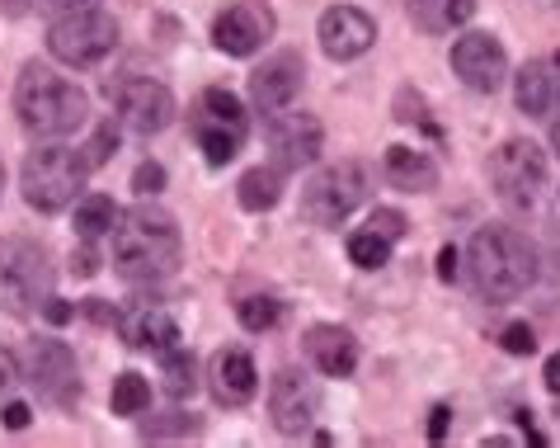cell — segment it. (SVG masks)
Returning <instances> with one entry per match:
<instances>
[{
	"label": "cell",
	"instance_id": "6",
	"mask_svg": "<svg viewBox=\"0 0 560 448\" xmlns=\"http://www.w3.org/2000/svg\"><path fill=\"white\" fill-rule=\"evenodd\" d=\"M118 48V24L104 10H61V20L48 28V53L67 67H95Z\"/></svg>",
	"mask_w": 560,
	"mask_h": 448
},
{
	"label": "cell",
	"instance_id": "7",
	"mask_svg": "<svg viewBox=\"0 0 560 448\" xmlns=\"http://www.w3.org/2000/svg\"><path fill=\"white\" fill-rule=\"evenodd\" d=\"M245 133H250V123H245V104L231 95V90L212 85L198 95V110H194V142L203 147L208 165H226L236 161V151L245 147Z\"/></svg>",
	"mask_w": 560,
	"mask_h": 448
},
{
	"label": "cell",
	"instance_id": "9",
	"mask_svg": "<svg viewBox=\"0 0 560 448\" xmlns=\"http://www.w3.org/2000/svg\"><path fill=\"white\" fill-rule=\"evenodd\" d=\"M490 184L509 208H533L541 184H547V157L527 137H509V142L490 157Z\"/></svg>",
	"mask_w": 560,
	"mask_h": 448
},
{
	"label": "cell",
	"instance_id": "26",
	"mask_svg": "<svg viewBox=\"0 0 560 448\" xmlns=\"http://www.w3.org/2000/svg\"><path fill=\"white\" fill-rule=\"evenodd\" d=\"M161 378H165V392L184 401V397H194L198 388V364H194V354L189 349H179V345H170L161 354Z\"/></svg>",
	"mask_w": 560,
	"mask_h": 448
},
{
	"label": "cell",
	"instance_id": "36",
	"mask_svg": "<svg viewBox=\"0 0 560 448\" xmlns=\"http://www.w3.org/2000/svg\"><path fill=\"white\" fill-rule=\"evenodd\" d=\"M447 421H453V411H447V406H433V415H429V439H433V444H443Z\"/></svg>",
	"mask_w": 560,
	"mask_h": 448
},
{
	"label": "cell",
	"instance_id": "45",
	"mask_svg": "<svg viewBox=\"0 0 560 448\" xmlns=\"http://www.w3.org/2000/svg\"><path fill=\"white\" fill-rule=\"evenodd\" d=\"M551 147H556V157H560V118L551 123Z\"/></svg>",
	"mask_w": 560,
	"mask_h": 448
},
{
	"label": "cell",
	"instance_id": "39",
	"mask_svg": "<svg viewBox=\"0 0 560 448\" xmlns=\"http://www.w3.org/2000/svg\"><path fill=\"white\" fill-rule=\"evenodd\" d=\"M179 429H194V421H184V415H165V425H147V435H179Z\"/></svg>",
	"mask_w": 560,
	"mask_h": 448
},
{
	"label": "cell",
	"instance_id": "40",
	"mask_svg": "<svg viewBox=\"0 0 560 448\" xmlns=\"http://www.w3.org/2000/svg\"><path fill=\"white\" fill-rule=\"evenodd\" d=\"M71 265H75V274H95V251H90V241L81 245V255H71Z\"/></svg>",
	"mask_w": 560,
	"mask_h": 448
},
{
	"label": "cell",
	"instance_id": "20",
	"mask_svg": "<svg viewBox=\"0 0 560 448\" xmlns=\"http://www.w3.org/2000/svg\"><path fill=\"white\" fill-rule=\"evenodd\" d=\"M306 354L325 378H349L358 368V340L345 326H311L306 331Z\"/></svg>",
	"mask_w": 560,
	"mask_h": 448
},
{
	"label": "cell",
	"instance_id": "37",
	"mask_svg": "<svg viewBox=\"0 0 560 448\" xmlns=\"http://www.w3.org/2000/svg\"><path fill=\"white\" fill-rule=\"evenodd\" d=\"M439 279L457 284V251H453V245H443V251H439Z\"/></svg>",
	"mask_w": 560,
	"mask_h": 448
},
{
	"label": "cell",
	"instance_id": "21",
	"mask_svg": "<svg viewBox=\"0 0 560 448\" xmlns=\"http://www.w3.org/2000/svg\"><path fill=\"white\" fill-rule=\"evenodd\" d=\"M513 100L527 118H547L560 104V71L556 61H527L518 71V85H513Z\"/></svg>",
	"mask_w": 560,
	"mask_h": 448
},
{
	"label": "cell",
	"instance_id": "17",
	"mask_svg": "<svg viewBox=\"0 0 560 448\" xmlns=\"http://www.w3.org/2000/svg\"><path fill=\"white\" fill-rule=\"evenodd\" d=\"M269 411H273V425L298 439L311 429V421H316V388H311L302 374L283 368V374L269 382Z\"/></svg>",
	"mask_w": 560,
	"mask_h": 448
},
{
	"label": "cell",
	"instance_id": "35",
	"mask_svg": "<svg viewBox=\"0 0 560 448\" xmlns=\"http://www.w3.org/2000/svg\"><path fill=\"white\" fill-rule=\"evenodd\" d=\"M0 411H5V429H28V421H34V411H28L24 401H5Z\"/></svg>",
	"mask_w": 560,
	"mask_h": 448
},
{
	"label": "cell",
	"instance_id": "4",
	"mask_svg": "<svg viewBox=\"0 0 560 448\" xmlns=\"http://www.w3.org/2000/svg\"><path fill=\"white\" fill-rule=\"evenodd\" d=\"M52 298V260L38 241L5 237L0 241V312L28 317Z\"/></svg>",
	"mask_w": 560,
	"mask_h": 448
},
{
	"label": "cell",
	"instance_id": "18",
	"mask_svg": "<svg viewBox=\"0 0 560 448\" xmlns=\"http://www.w3.org/2000/svg\"><path fill=\"white\" fill-rule=\"evenodd\" d=\"M118 331H122V340H128L132 349H151V354H165L170 345H179V321L170 317L165 307H155V302L132 307V312L118 321Z\"/></svg>",
	"mask_w": 560,
	"mask_h": 448
},
{
	"label": "cell",
	"instance_id": "43",
	"mask_svg": "<svg viewBox=\"0 0 560 448\" xmlns=\"http://www.w3.org/2000/svg\"><path fill=\"white\" fill-rule=\"evenodd\" d=\"M547 388L560 397V354H551V359H547Z\"/></svg>",
	"mask_w": 560,
	"mask_h": 448
},
{
	"label": "cell",
	"instance_id": "34",
	"mask_svg": "<svg viewBox=\"0 0 560 448\" xmlns=\"http://www.w3.org/2000/svg\"><path fill=\"white\" fill-rule=\"evenodd\" d=\"M14 388H20V359L10 349H0V406L14 397Z\"/></svg>",
	"mask_w": 560,
	"mask_h": 448
},
{
	"label": "cell",
	"instance_id": "47",
	"mask_svg": "<svg viewBox=\"0 0 560 448\" xmlns=\"http://www.w3.org/2000/svg\"><path fill=\"white\" fill-rule=\"evenodd\" d=\"M556 71H560V57H556Z\"/></svg>",
	"mask_w": 560,
	"mask_h": 448
},
{
	"label": "cell",
	"instance_id": "30",
	"mask_svg": "<svg viewBox=\"0 0 560 448\" xmlns=\"http://www.w3.org/2000/svg\"><path fill=\"white\" fill-rule=\"evenodd\" d=\"M114 151H118V128H114V123H104V128L90 137V147L81 151V157H85L90 170H95V165H104L108 157H114Z\"/></svg>",
	"mask_w": 560,
	"mask_h": 448
},
{
	"label": "cell",
	"instance_id": "42",
	"mask_svg": "<svg viewBox=\"0 0 560 448\" xmlns=\"http://www.w3.org/2000/svg\"><path fill=\"white\" fill-rule=\"evenodd\" d=\"M28 5H34V0H0V14H10V20H20V14H28Z\"/></svg>",
	"mask_w": 560,
	"mask_h": 448
},
{
	"label": "cell",
	"instance_id": "3",
	"mask_svg": "<svg viewBox=\"0 0 560 448\" xmlns=\"http://www.w3.org/2000/svg\"><path fill=\"white\" fill-rule=\"evenodd\" d=\"M14 114H20V123L34 137H67L85 123L90 100L75 81L57 76L52 67L28 61L20 71V85H14Z\"/></svg>",
	"mask_w": 560,
	"mask_h": 448
},
{
	"label": "cell",
	"instance_id": "41",
	"mask_svg": "<svg viewBox=\"0 0 560 448\" xmlns=\"http://www.w3.org/2000/svg\"><path fill=\"white\" fill-rule=\"evenodd\" d=\"M85 317H90V321H100V326H108V321H114L108 302H100V298H95V302H85Z\"/></svg>",
	"mask_w": 560,
	"mask_h": 448
},
{
	"label": "cell",
	"instance_id": "1",
	"mask_svg": "<svg viewBox=\"0 0 560 448\" xmlns=\"http://www.w3.org/2000/svg\"><path fill=\"white\" fill-rule=\"evenodd\" d=\"M179 251H184L179 222L165 208L137 204L114 222V269L132 284L170 279L179 269Z\"/></svg>",
	"mask_w": 560,
	"mask_h": 448
},
{
	"label": "cell",
	"instance_id": "14",
	"mask_svg": "<svg viewBox=\"0 0 560 448\" xmlns=\"http://www.w3.org/2000/svg\"><path fill=\"white\" fill-rule=\"evenodd\" d=\"M302 57L298 53H273L264 67L250 76V100H255V110L264 118H273V114H283L292 100H298V90H302Z\"/></svg>",
	"mask_w": 560,
	"mask_h": 448
},
{
	"label": "cell",
	"instance_id": "25",
	"mask_svg": "<svg viewBox=\"0 0 560 448\" xmlns=\"http://www.w3.org/2000/svg\"><path fill=\"white\" fill-rule=\"evenodd\" d=\"M118 222V208H114V198H104V194H85L81 204H75V231H81V241H100L108 237Z\"/></svg>",
	"mask_w": 560,
	"mask_h": 448
},
{
	"label": "cell",
	"instance_id": "38",
	"mask_svg": "<svg viewBox=\"0 0 560 448\" xmlns=\"http://www.w3.org/2000/svg\"><path fill=\"white\" fill-rule=\"evenodd\" d=\"M43 317H48L52 326H67V321H71V302H61V298H48V302H43Z\"/></svg>",
	"mask_w": 560,
	"mask_h": 448
},
{
	"label": "cell",
	"instance_id": "44",
	"mask_svg": "<svg viewBox=\"0 0 560 448\" xmlns=\"http://www.w3.org/2000/svg\"><path fill=\"white\" fill-rule=\"evenodd\" d=\"M48 5H57V10H90V5H100V0H48Z\"/></svg>",
	"mask_w": 560,
	"mask_h": 448
},
{
	"label": "cell",
	"instance_id": "16",
	"mask_svg": "<svg viewBox=\"0 0 560 448\" xmlns=\"http://www.w3.org/2000/svg\"><path fill=\"white\" fill-rule=\"evenodd\" d=\"M372 43H377V24H372L363 10L335 5V10L320 14V48H325V57L353 61V57H363Z\"/></svg>",
	"mask_w": 560,
	"mask_h": 448
},
{
	"label": "cell",
	"instance_id": "5",
	"mask_svg": "<svg viewBox=\"0 0 560 448\" xmlns=\"http://www.w3.org/2000/svg\"><path fill=\"white\" fill-rule=\"evenodd\" d=\"M85 175H90V165L81 151H71V147H38V151H28V161H24V204L34 208V212H61V208H71L75 204V194L85 189Z\"/></svg>",
	"mask_w": 560,
	"mask_h": 448
},
{
	"label": "cell",
	"instance_id": "2",
	"mask_svg": "<svg viewBox=\"0 0 560 448\" xmlns=\"http://www.w3.org/2000/svg\"><path fill=\"white\" fill-rule=\"evenodd\" d=\"M471 279L476 288L486 292V298L494 302H509V298H518V292L533 288L537 279V251H533V241L523 237V231H513L504 222H490V227H480L476 237H471Z\"/></svg>",
	"mask_w": 560,
	"mask_h": 448
},
{
	"label": "cell",
	"instance_id": "33",
	"mask_svg": "<svg viewBox=\"0 0 560 448\" xmlns=\"http://www.w3.org/2000/svg\"><path fill=\"white\" fill-rule=\"evenodd\" d=\"M161 189H165V165H155V161L137 165V175H132V194L151 198V194H161Z\"/></svg>",
	"mask_w": 560,
	"mask_h": 448
},
{
	"label": "cell",
	"instance_id": "8",
	"mask_svg": "<svg viewBox=\"0 0 560 448\" xmlns=\"http://www.w3.org/2000/svg\"><path fill=\"white\" fill-rule=\"evenodd\" d=\"M363 198H368V170L358 161H339L320 170L302 189V218L311 227H339Z\"/></svg>",
	"mask_w": 560,
	"mask_h": 448
},
{
	"label": "cell",
	"instance_id": "13",
	"mask_svg": "<svg viewBox=\"0 0 560 448\" xmlns=\"http://www.w3.org/2000/svg\"><path fill=\"white\" fill-rule=\"evenodd\" d=\"M453 71L462 76L476 95H494L504 85V71H509V57H504V43L494 34H466L453 43Z\"/></svg>",
	"mask_w": 560,
	"mask_h": 448
},
{
	"label": "cell",
	"instance_id": "22",
	"mask_svg": "<svg viewBox=\"0 0 560 448\" xmlns=\"http://www.w3.org/2000/svg\"><path fill=\"white\" fill-rule=\"evenodd\" d=\"M386 180L406 194H429L433 184H439V165H433V157H424V151H415V147H392L386 151Z\"/></svg>",
	"mask_w": 560,
	"mask_h": 448
},
{
	"label": "cell",
	"instance_id": "28",
	"mask_svg": "<svg viewBox=\"0 0 560 448\" xmlns=\"http://www.w3.org/2000/svg\"><path fill=\"white\" fill-rule=\"evenodd\" d=\"M349 260L358 269H382L386 260H392V241L363 227V231H353V237H349Z\"/></svg>",
	"mask_w": 560,
	"mask_h": 448
},
{
	"label": "cell",
	"instance_id": "19",
	"mask_svg": "<svg viewBox=\"0 0 560 448\" xmlns=\"http://www.w3.org/2000/svg\"><path fill=\"white\" fill-rule=\"evenodd\" d=\"M259 392V374H255V359L245 349H222L212 359V397L222 406H245Z\"/></svg>",
	"mask_w": 560,
	"mask_h": 448
},
{
	"label": "cell",
	"instance_id": "32",
	"mask_svg": "<svg viewBox=\"0 0 560 448\" xmlns=\"http://www.w3.org/2000/svg\"><path fill=\"white\" fill-rule=\"evenodd\" d=\"M500 345H504L509 354H533V349H537V335H533V326H527V321H513V326L500 331Z\"/></svg>",
	"mask_w": 560,
	"mask_h": 448
},
{
	"label": "cell",
	"instance_id": "12",
	"mask_svg": "<svg viewBox=\"0 0 560 448\" xmlns=\"http://www.w3.org/2000/svg\"><path fill=\"white\" fill-rule=\"evenodd\" d=\"M108 100L118 104V118L128 123L132 133H161L170 118H175V95L161 81H142V76H128V81L108 85Z\"/></svg>",
	"mask_w": 560,
	"mask_h": 448
},
{
	"label": "cell",
	"instance_id": "24",
	"mask_svg": "<svg viewBox=\"0 0 560 448\" xmlns=\"http://www.w3.org/2000/svg\"><path fill=\"white\" fill-rule=\"evenodd\" d=\"M278 194H283V170H278V165L245 170L241 184H236V198H241L245 212H269L278 204Z\"/></svg>",
	"mask_w": 560,
	"mask_h": 448
},
{
	"label": "cell",
	"instance_id": "11",
	"mask_svg": "<svg viewBox=\"0 0 560 448\" xmlns=\"http://www.w3.org/2000/svg\"><path fill=\"white\" fill-rule=\"evenodd\" d=\"M273 38V10L259 0H236L212 20V43L226 57H255Z\"/></svg>",
	"mask_w": 560,
	"mask_h": 448
},
{
	"label": "cell",
	"instance_id": "31",
	"mask_svg": "<svg viewBox=\"0 0 560 448\" xmlns=\"http://www.w3.org/2000/svg\"><path fill=\"white\" fill-rule=\"evenodd\" d=\"M368 231H377V237H386V241H400V237H406V212H396V208H377V212H372V218H368Z\"/></svg>",
	"mask_w": 560,
	"mask_h": 448
},
{
	"label": "cell",
	"instance_id": "10",
	"mask_svg": "<svg viewBox=\"0 0 560 448\" xmlns=\"http://www.w3.org/2000/svg\"><path fill=\"white\" fill-rule=\"evenodd\" d=\"M28 388H34L48 406H71L81 397V374H75V354L61 340H34L24 354Z\"/></svg>",
	"mask_w": 560,
	"mask_h": 448
},
{
	"label": "cell",
	"instance_id": "15",
	"mask_svg": "<svg viewBox=\"0 0 560 448\" xmlns=\"http://www.w3.org/2000/svg\"><path fill=\"white\" fill-rule=\"evenodd\" d=\"M320 142H325V133L311 114H273V123H269V151H273L278 170L311 165L320 157Z\"/></svg>",
	"mask_w": 560,
	"mask_h": 448
},
{
	"label": "cell",
	"instance_id": "29",
	"mask_svg": "<svg viewBox=\"0 0 560 448\" xmlns=\"http://www.w3.org/2000/svg\"><path fill=\"white\" fill-rule=\"evenodd\" d=\"M236 317H241L245 331H273L278 321H283V302L269 298V292H255V298H245L236 307Z\"/></svg>",
	"mask_w": 560,
	"mask_h": 448
},
{
	"label": "cell",
	"instance_id": "46",
	"mask_svg": "<svg viewBox=\"0 0 560 448\" xmlns=\"http://www.w3.org/2000/svg\"><path fill=\"white\" fill-rule=\"evenodd\" d=\"M0 189H5V165H0Z\"/></svg>",
	"mask_w": 560,
	"mask_h": 448
},
{
	"label": "cell",
	"instance_id": "23",
	"mask_svg": "<svg viewBox=\"0 0 560 448\" xmlns=\"http://www.w3.org/2000/svg\"><path fill=\"white\" fill-rule=\"evenodd\" d=\"M476 14V0H410V20L424 34H453Z\"/></svg>",
	"mask_w": 560,
	"mask_h": 448
},
{
	"label": "cell",
	"instance_id": "27",
	"mask_svg": "<svg viewBox=\"0 0 560 448\" xmlns=\"http://www.w3.org/2000/svg\"><path fill=\"white\" fill-rule=\"evenodd\" d=\"M108 406L118 415H142L151 406V382L142 374H118L114 392H108Z\"/></svg>",
	"mask_w": 560,
	"mask_h": 448
}]
</instances>
